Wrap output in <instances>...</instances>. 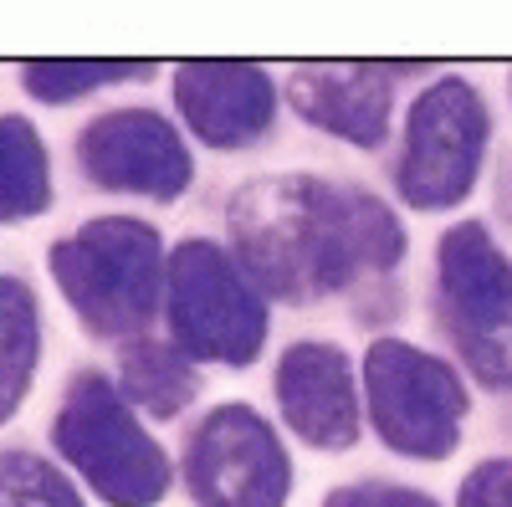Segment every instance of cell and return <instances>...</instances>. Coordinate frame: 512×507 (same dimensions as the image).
I'll return each instance as SVG.
<instances>
[{
  "label": "cell",
  "instance_id": "cell-9",
  "mask_svg": "<svg viewBox=\"0 0 512 507\" xmlns=\"http://www.w3.org/2000/svg\"><path fill=\"white\" fill-rule=\"evenodd\" d=\"M297 103H303L308 118L328 123L333 134H349L359 144H374L384 134V108H390V93H384V82H369V72H349V77L297 82Z\"/></svg>",
  "mask_w": 512,
  "mask_h": 507
},
{
  "label": "cell",
  "instance_id": "cell-11",
  "mask_svg": "<svg viewBox=\"0 0 512 507\" xmlns=\"http://www.w3.org/2000/svg\"><path fill=\"white\" fill-rule=\"evenodd\" d=\"M333 507H431L410 492H384V487H364V492H344Z\"/></svg>",
  "mask_w": 512,
  "mask_h": 507
},
{
  "label": "cell",
  "instance_id": "cell-3",
  "mask_svg": "<svg viewBox=\"0 0 512 507\" xmlns=\"http://www.w3.org/2000/svg\"><path fill=\"white\" fill-rule=\"evenodd\" d=\"M369 395L384 436L410 456H446L461 420V390L451 374L415 349L379 344L369 354Z\"/></svg>",
  "mask_w": 512,
  "mask_h": 507
},
{
  "label": "cell",
  "instance_id": "cell-1",
  "mask_svg": "<svg viewBox=\"0 0 512 507\" xmlns=\"http://www.w3.org/2000/svg\"><path fill=\"white\" fill-rule=\"evenodd\" d=\"M241 231L251 262L282 292H328L359 262H390L405 251V236L369 195L333 205L328 190L303 180L251 190L241 200Z\"/></svg>",
  "mask_w": 512,
  "mask_h": 507
},
{
  "label": "cell",
  "instance_id": "cell-4",
  "mask_svg": "<svg viewBox=\"0 0 512 507\" xmlns=\"http://www.w3.org/2000/svg\"><path fill=\"white\" fill-rule=\"evenodd\" d=\"M487 144V113L461 82L431 88L410 113V159L405 195L415 205H446L477 175V154Z\"/></svg>",
  "mask_w": 512,
  "mask_h": 507
},
{
  "label": "cell",
  "instance_id": "cell-6",
  "mask_svg": "<svg viewBox=\"0 0 512 507\" xmlns=\"http://www.w3.org/2000/svg\"><path fill=\"white\" fill-rule=\"evenodd\" d=\"M180 323L190 344L226 359H246L262 338V308L205 246H190L180 262Z\"/></svg>",
  "mask_w": 512,
  "mask_h": 507
},
{
  "label": "cell",
  "instance_id": "cell-5",
  "mask_svg": "<svg viewBox=\"0 0 512 507\" xmlns=\"http://www.w3.org/2000/svg\"><path fill=\"white\" fill-rule=\"evenodd\" d=\"M190 472H200L210 507H282V487H287L282 446L241 405L221 410L205 426Z\"/></svg>",
  "mask_w": 512,
  "mask_h": 507
},
{
  "label": "cell",
  "instance_id": "cell-7",
  "mask_svg": "<svg viewBox=\"0 0 512 507\" xmlns=\"http://www.w3.org/2000/svg\"><path fill=\"white\" fill-rule=\"evenodd\" d=\"M282 400L292 426L323 441V446H344L354 436V385H349V364L333 349H292L282 364Z\"/></svg>",
  "mask_w": 512,
  "mask_h": 507
},
{
  "label": "cell",
  "instance_id": "cell-10",
  "mask_svg": "<svg viewBox=\"0 0 512 507\" xmlns=\"http://www.w3.org/2000/svg\"><path fill=\"white\" fill-rule=\"evenodd\" d=\"M461 507H512V461H492L466 482Z\"/></svg>",
  "mask_w": 512,
  "mask_h": 507
},
{
  "label": "cell",
  "instance_id": "cell-2",
  "mask_svg": "<svg viewBox=\"0 0 512 507\" xmlns=\"http://www.w3.org/2000/svg\"><path fill=\"white\" fill-rule=\"evenodd\" d=\"M446 303L461 349L492 379H512V272L492 251L487 231L466 226L441 251Z\"/></svg>",
  "mask_w": 512,
  "mask_h": 507
},
{
  "label": "cell",
  "instance_id": "cell-8",
  "mask_svg": "<svg viewBox=\"0 0 512 507\" xmlns=\"http://www.w3.org/2000/svg\"><path fill=\"white\" fill-rule=\"evenodd\" d=\"M185 108L200 118L210 139L231 144V139L262 134L272 88L262 82V72H246V67H200L185 82Z\"/></svg>",
  "mask_w": 512,
  "mask_h": 507
}]
</instances>
